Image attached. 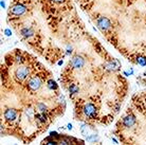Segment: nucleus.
<instances>
[{"label":"nucleus","mask_w":146,"mask_h":145,"mask_svg":"<svg viewBox=\"0 0 146 145\" xmlns=\"http://www.w3.org/2000/svg\"><path fill=\"white\" fill-rule=\"evenodd\" d=\"M15 78L19 82H22V80H25L30 75V69L26 66H20L18 67L17 69L15 70Z\"/></svg>","instance_id":"f257e3e1"},{"label":"nucleus","mask_w":146,"mask_h":145,"mask_svg":"<svg viewBox=\"0 0 146 145\" xmlns=\"http://www.w3.org/2000/svg\"><path fill=\"white\" fill-rule=\"evenodd\" d=\"M41 84H42V82H41V80H40L38 76H32V77L28 80L27 85H28V87H29L30 90L36 91L41 87Z\"/></svg>","instance_id":"f03ea898"},{"label":"nucleus","mask_w":146,"mask_h":145,"mask_svg":"<svg viewBox=\"0 0 146 145\" xmlns=\"http://www.w3.org/2000/svg\"><path fill=\"white\" fill-rule=\"evenodd\" d=\"M96 25H98V28H99L100 30L107 31V30L111 27V22H110V20L107 18V17L102 16V17L98 18V20H96Z\"/></svg>","instance_id":"7ed1b4c3"},{"label":"nucleus","mask_w":146,"mask_h":145,"mask_svg":"<svg viewBox=\"0 0 146 145\" xmlns=\"http://www.w3.org/2000/svg\"><path fill=\"white\" fill-rule=\"evenodd\" d=\"M83 111H84V114L88 118H93V116L96 114V108L95 106L91 103H88L84 106L83 108Z\"/></svg>","instance_id":"20e7f679"},{"label":"nucleus","mask_w":146,"mask_h":145,"mask_svg":"<svg viewBox=\"0 0 146 145\" xmlns=\"http://www.w3.org/2000/svg\"><path fill=\"white\" fill-rule=\"evenodd\" d=\"M71 65H72V68L75 70H78V69H82L85 65V59L83 56H80V55H76V56H74L72 59V63H71Z\"/></svg>","instance_id":"39448f33"},{"label":"nucleus","mask_w":146,"mask_h":145,"mask_svg":"<svg viewBox=\"0 0 146 145\" xmlns=\"http://www.w3.org/2000/svg\"><path fill=\"white\" fill-rule=\"evenodd\" d=\"M27 11V7L23 5V4H20V3H17V4H14L13 7H11V13L15 16H21L26 13Z\"/></svg>","instance_id":"423d86ee"},{"label":"nucleus","mask_w":146,"mask_h":145,"mask_svg":"<svg viewBox=\"0 0 146 145\" xmlns=\"http://www.w3.org/2000/svg\"><path fill=\"white\" fill-rule=\"evenodd\" d=\"M17 111L15 110V109H12V108H9L7 109L5 111H4V119L7 121V122H13L15 121V119L17 118Z\"/></svg>","instance_id":"0eeeda50"},{"label":"nucleus","mask_w":146,"mask_h":145,"mask_svg":"<svg viewBox=\"0 0 146 145\" xmlns=\"http://www.w3.org/2000/svg\"><path fill=\"white\" fill-rule=\"evenodd\" d=\"M135 124V116L133 114H127V116H125L124 119H123V126L125 128H130L132 127L133 125Z\"/></svg>","instance_id":"6e6552de"},{"label":"nucleus","mask_w":146,"mask_h":145,"mask_svg":"<svg viewBox=\"0 0 146 145\" xmlns=\"http://www.w3.org/2000/svg\"><path fill=\"white\" fill-rule=\"evenodd\" d=\"M20 34H21L22 36L25 37V38H30L31 36H33L34 35V31L32 28H23V29L20 30Z\"/></svg>","instance_id":"1a4fd4ad"},{"label":"nucleus","mask_w":146,"mask_h":145,"mask_svg":"<svg viewBox=\"0 0 146 145\" xmlns=\"http://www.w3.org/2000/svg\"><path fill=\"white\" fill-rule=\"evenodd\" d=\"M57 84H56V82L53 80H50L49 82H48V88L49 89H51V90H56L57 89Z\"/></svg>","instance_id":"9d476101"},{"label":"nucleus","mask_w":146,"mask_h":145,"mask_svg":"<svg viewBox=\"0 0 146 145\" xmlns=\"http://www.w3.org/2000/svg\"><path fill=\"white\" fill-rule=\"evenodd\" d=\"M69 92L71 93V94H76V93H78V87H77L75 84H72V85H70Z\"/></svg>","instance_id":"9b49d317"},{"label":"nucleus","mask_w":146,"mask_h":145,"mask_svg":"<svg viewBox=\"0 0 146 145\" xmlns=\"http://www.w3.org/2000/svg\"><path fill=\"white\" fill-rule=\"evenodd\" d=\"M137 63H138L140 66L144 67V66H146V57H144V56H140V57H138V59H137Z\"/></svg>","instance_id":"f8f14e48"},{"label":"nucleus","mask_w":146,"mask_h":145,"mask_svg":"<svg viewBox=\"0 0 146 145\" xmlns=\"http://www.w3.org/2000/svg\"><path fill=\"white\" fill-rule=\"evenodd\" d=\"M99 139L98 134H90V136H87V141L88 142H94Z\"/></svg>","instance_id":"ddd939ff"},{"label":"nucleus","mask_w":146,"mask_h":145,"mask_svg":"<svg viewBox=\"0 0 146 145\" xmlns=\"http://www.w3.org/2000/svg\"><path fill=\"white\" fill-rule=\"evenodd\" d=\"M37 107H38V109H39L41 112H44V111H46V109H47V107H46V105L44 104H42V103H39L38 105H37Z\"/></svg>","instance_id":"4468645a"},{"label":"nucleus","mask_w":146,"mask_h":145,"mask_svg":"<svg viewBox=\"0 0 146 145\" xmlns=\"http://www.w3.org/2000/svg\"><path fill=\"white\" fill-rule=\"evenodd\" d=\"M4 33H5V35H7V36H11L12 35V31L10 29H5L4 30Z\"/></svg>","instance_id":"2eb2a0df"},{"label":"nucleus","mask_w":146,"mask_h":145,"mask_svg":"<svg viewBox=\"0 0 146 145\" xmlns=\"http://www.w3.org/2000/svg\"><path fill=\"white\" fill-rule=\"evenodd\" d=\"M1 7L5 9V3H4V0H1Z\"/></svg>","instance_id":"dca6fc26"},{"label":"nucleus","mask_w":146,"mask_h":145,"mask_svg":"<svg viewBox=\"0 0 146 145\" xmlns=\"http://www.w3.org/2000/svg\"><path fill=\"white\" fill-rule=\"evenodd\" d=\"M68 129H69V130L72 129V124H68Z\"/></svg>","instance_id":"f3484780"},{"label":"nucleus","mask_w":146,"mask_h":145,"mask_svg":"<svg viewBox=\"0 0 146 145\" xmlns=\"http://www.w3.org/2000/svg\"><path fill=\"white\" fill-rule=\"evenodd\" d=\"M51 1H53V2H62L64 0H51Z\"/></svg>","instance_id":"a211bd4d"},{"label":"nucleus","mask_w":146,"mask_h":145,"mask_svg":"<svg viewBox=\"0 0 146 145\" xmlns=\"http://www.w3.org/2000/svg\"><path fill=\"white\" fill-rule=\"evenodd\" d=\"M62 63H64L62 61H59V62H58V65H62Z\"/></svg>","instance_id":"6ab92c4d"}]
</instances>
